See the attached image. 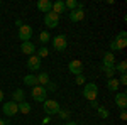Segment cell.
<instances>
[{
  "label": "cell",
  "instance_id": "cell-12",
  "mask_svg": "<svg viewBox=\"0 0 127 125\" xmlns=\"http://www.w3.org/2000/svg\"><path fill=\"white\" fill-rule=\"evenodd\" d=\"M68 17L71 22H81L85 19V9H76V10H71L68 14Z\"/></svg>",
  "mask_w": 127,
  "mask_h": 125
},
{
  "label": "cell",
  "instance_id": "cell-34",
  "mask_svg": "<svg viewBox=\"0 0 127 125\" xmlns=\"http://www.w3.org/2000/svg\"><path fill=\"white\" fill-rule=\"evenodd\" d=\"M49 122H51V118H49V117H46V118H44V120H42V125H46V124H49Z\"/></svg>",
  "mask_w": 127,
  "mask_h": 125
},
{
  "label": "cell",
  "instance_id": "cell-17",
  "mask_svg": "<svg viewBox=\"0 0 127 125\" xmlns=\"http://www.w3.org/2000/svg\"><path fill=\"white\" fill-rule=\"evenodd\" d=\"M64 7L69 9V12H71V10H76V9H85V5L80 3V2H76V0H66V2H64Z\"/></svg>",
  "mask_w": 127,
  "mask_h": 125
},
{
  "label": "cell",
  "instance_id": "cell-24",
  "mask_svg": "<svg viewBox=\"0 0 127 125\" xmlns=\"http://www.w3.org/2000/svg\"><path fill=\"white\" fill-rule=\"evenodd\" d=\"M114 69H115V73L119 71L120 75H126V73H127V63H126V61H120L119 64L114 66Z\"/></svg>",
  "mask_w": 127,
  "mask_h": 125
},
{
  "label": "cell",
  "instance_id": "cell-32",
  "mask_svg": "<svg viewBox=\"0 0 127 125\" xmlns=\"http://www.w3.org/2000/svg\"><path fill=\"white\" fill-rule=\"evenodd\" d=\"M48 88H49V90H51V91H53V90H56V85L49 81V83H48V86H46V90H48Z\"/></svg>",
  "mask_w": 127,
  "mask_h": 125
},
{
  "label": "cell",
  "instance_id": "cell-28",
  "mask_svg": "<svg viewBox=\"0 0 127 125\" xmlns=\"http://www.w3.org/2000/svg\"><path fill=\"white\" fill-rule=\"evenodd\" d=\"M58 115H59V118H63V120H68L69 118V112L68 110H59Z\"/></svg>",
  "mask_w": 127,
  "mask_h": 125
},
{
  "label": "cell",
  "instance_id": "cell-25",
  "mask_svg": "<svg viewBox=\"0 0 127 125\" xmlns=\"http://www.w3.org/2000/svg\"><path fill=\"white\" fill-rule=\"evenodd\" d=\"M49 41H51V37H49V32H48V30H42V32L39 34V42L44 46V44H48Z\"/></svg>",
  "mask_w": 127,
  "mask_h": 125
},
{
  "label": "cell",
  "instance_id": "cell-21",
  "mask_svg": "<svg viewBox=\"0 0 127 125\" xmlns=\"http://www.w3.org/2000/svg\"><path fill=\"white\" fill-rule=\"evenodd\" d=\"M119 86H120V85H119L117 78H110V79L107 81V88L110 90V91H114V93H117V91H119Z\"/></svg>",
  "mask_w": 127,
  "mask_h": 125
},
{
  "label": "cell",
  "instance_id": "cell-29",
  "mask_svg": "<svg viewBox=\"0 0 127 125\" xmlns=\"http://www.w3.org/2000/svg\"><path fill=\"white\" fill-rule=\"evenodd\" d=\"M75 81H76V85H85V76L83 75H78V76H75Z\"/></svg>",
  "mask_w": 127,
  "mask_h": 125
},
{
  "label": "cell",
  "instance_id": "cell-14",
  "mask_svg": "<svg viewBox=\"0 0 127 125\" xmlns=\"http://www.w3.org/2000/svg\"><path fill=\"white\" fill-rule=\"evenodd\" d=\"M36 7H37L42 14H48V12L53 10V2H49V0H37Z\"/></svg>",
  "mask_w": 127,
  "mask_h": 125
},
{
  "label": "cell",
  "instance_id": "cell-4",
  "mask_svg": "<svg viewBox=\"0 0 127 125\" xmlns=\"http://www.w3.org/2000/svg\"><path fill=\"white\" fill-rule=\"evenodd\" d=\"M51 44H53V48L59 51V52H63L64 49L68 48V39L64 34H59V36H54V37L51 39Z\"/></svg>",
  "mask_w": 127,
  "mask_h": 125
},
{
  "label": "cell",
  "instance_id": "cell-11",
  "mask_svg": "<svg viewBox=\"0 0 127 125\" xmlns=\"http://www.w3.org/2000/svg\"><path fill=\"white\" fill-rule=\"evenodd\" d=\"M114 100H115V105H117L120 110H126V106H127V93L126 91H120V93L117 91V95H115Z\"/></svg>",
  "mask_w": 127,
  "mask_h": 125
},
{
  "label": "cell",
  "instance_id": "cell-27",
  "mask_svg": "<svg viewBox=\"0 0 127 125\" xmlns=\"http://www.w3.org/2000/svg\"><path fill=\"white\" fill-rule=\"evenodd\" d=\"M36 56H37V58H48L49 56V51H48V48H44V46H42V48L39 49V51H37V54H36Z\"/></svg>",
  "mask_w": 127,
  "mask_h": 125
},
{
  "label": "cell",
  "instance_id": "cell-7",
  "mask_svg": "<svg viewBox=\"0 0 127 125\" xmlns=\"http://www.w3.org/2000/svg\"><path fill=\"white\" fill-rule=\"evenodd\" d=\"M68 69H69V73L75 75V76L83 75V63H81L80 59H73V61L68 63Z\"/></svg>",
  "mask_w": 127,
  "mask_h": 125
},
{
  "label": "cell",
  "instance_id": "cell-20",
  "mask_svg": "<svg viewBox=\"0 0 127 125\" xmlns=\"http://www.w3.org/2000/svg\"><path fill=\"white\" fill-rule=\"evenodd\" d=\"M12 101H15V103L26 101V93H24L22 90H15V91L12 93Z\"/></svg>",
  "mask_w": 127,
  "mask_h": 125
},
{
  "label": "cell",
  "instance_id": "cell-37",
  "mask_svg": "<svg viewBox=\"0 0 127 125\" xmlns=\"http://www.w3.org/2000/svg\"><path fill=\"white\" fill-rule=\"evenodd\" d=\"M7 124H9V122H5L3 118H0V125H7Z\"/></svg>",
  "mask_w": 127,
  "mask_h": 125
},
{
  "label": "cell",
  "instance_id": "cell-15",
  "mask_svg": "<svg viewBox=\"0 0 127 125\" xmlns=\"http://www.w3.org/2000/svg\"><path fill=\"white\" fill-rule=\"evenodd\" d=\"M22 81H24L26 86H31V88L37 86V78H36V75H26Z\"/></svg>",
  "mask_w": 127,
  "mask_h": 125
},
{
  "label": "cell",
  "instance_id": "cell-13",
  "mask_svg": "<svg viewBox=\"0 0 127 125\" xmlns=\"http://www.w3.org/2000/svg\"><path fill=\"white\" fill-rule=\"evenodd\" d=\"M20 51H22V54H29V56H32V54H36V46H34L31 41H26V42L20 44Z\"/></svg>",
  "mask_w": 127,
  "mask_h": 125
},
{
  "label": "cell",
  "instance_id": "cell-33",
  "mask_svg": "<svg viewBox=\"0 0 127 125\" xmlns=\"http://www.w3.org/2000/svg\"><path fill=\"white\" fill-rule=\"evenodd\" d=\"M90 106H92V108H98V101L97 100H92V101H90Z\"/></svg>",
  "mask_w": 127,
  "mask_h": 125
},
{
  "label": "cell",
  "instance_id": "cell-9",
  "mask_svg": "<svg viewBox=\"0 0 127 125\" xmlns=\"http://www.w3.org/2000/svg\"><path fill=\"white\" fill-rule=\"evenodd\" d=\"M31 37H32V27L27 24H22L19 27V39L22 42H26V41H31Z\"/></svg>",
  "mask_w": 127,
  "mask_h": 125
},
{
  "label": "cell",
  "instance_id": "cell-22",
  "mask_svg": "<svg viewBox=\"0 0 127 125\" xmlns=\"http://www.w3.org/2000/svg\"><path fill=\"white\" fill-rule=\"evenodd\" d=\"M17 108H19V112H20V113H24V115L31 113V110H32L31 103H27V101H20V103H17Z\"/></svg>",
  "mask_w": 127,
  "mask_h": 125
},
{
  "label": "cell",
  "instance_id": "cell-23",
  "mask_svg": "<svg viewBox=\"0 0 127 125\" xmlns=\"http://www.w3.org/2000/svg\"><path fill=\"white\" fill-rule=\"evenodd\" d=\"M102 64H115V56H114V52L105 51V52H103V63H102Z\"/></svg>",
  "mask_w": 127,
  "mask_h": 125
},
{
  "label": "cell",
  "instance_id": "cell-10",
  "mask_svg": "<svg viewBox=\"0 0 127 125\" xmlns=\"http://www.w3.org/2000/svg\"><path fill=\"white\" fill-rule=\"evenodd\" d=\"M39 68H41V58H37L36 54L29 56V59H27V69L31 71V75L39 71Z\"/></svg>",
  "mask_w": 127,
  "mask_h": 125
},
{
  "label": "cell",
  "instance_id": "cell-35",
  "mask_svg": "<svg viewBox=\"0 0 127 125\" xmlns=\"http://www.w3.org/2000/svg\"><path fill=\"white\" fill-rule=\"evenodd\" d=\"M15 25H17V27H20V25H22V20L17 19V20H15Z\"/></svg>",
  "mask_w": 127,
  "mask_h": 125
},
{
  "label": "cell",
  "instance_id": "cell-8",
  "mask_svg": "<svg viewBox=\"0 0 127 125\" xmlns=\"http://www.w3.org/2000/svg\"><path fill=\"white\" fill-rule=\"evenodd\" d=\"M2 112H3V115L5 117H14L15 113H19V108H17V103L15 101H7V103H3L2 106Z\"/></svg>",
  "mask_w": 127,
  "mask_h": 125
},
{
  "label": "cell",
  "instance_id": "cell-26",
  "mask_svg": "<svg viewBox=\"0 0 127 125\" xmlns=\"http://www.w3.org/2000/svg\"><path fill=\"white\" fill-rule=\"evenodd\" d=\"M97 112H98V117L100 118H108V115H110V112H108L105 106H98Z\"/></svg>",
  "mask_w": 127,
  "mask_h": 125
},
{
  "label": "cell",
  "instance_id": "cell-2",
  "mask_svg": "<svg viewBox=\"0 0 127 125\" xmlns=\"http://www.w3.org/2000/svg\"><path fill=\"white\" fill-rule=\"evenodd\" d=\"M42 110L46 112V115H58V112L61 110V105H59L56 100H46L42 101Z\"/></svg>",
  "mask_w": 127,
  "mask_h": 125
},
{
  "label": "cell",
  "instance_id": "cell-1",
  "mask_svg": "<svg viewBox=\"0 0 127 125\" xmlns=\"http://www.w3.org/2000/svg\"><path fill=\"white\" fill-rule=\"evenodd\" d=\"M127 46V32L126 30H120L117 34V37L110 42V52H115V51H122Z\"/></svg>",
  "mask_w": 127,
  "mask_h": 125
},
{
  "label": "cell",
  "instance_id": "cell-19",
  "mask_svg": "<svg viewBox=\"0 0 127 125\" xmlns=\"http://www.w3.org/2000/svg\"><path fill=\"white\" fill-rule=\"evenodd\" d=\"M37 85H39V86H48V83H49V75L48 73H44V71H42V73H39V75H37Z\"/></svg>",
  "mask_w": 127,
  "mask_h": 125
},
{
  "label": "cell",
  "instance_id": "cell-18",
  "mask_svg": "<svg viewBox=\"0 0 127 125\" xmlns=\"http://www.w3.org/2000/svg\"><path fill=\"white\" fill-rule=\"evenodd\" d=\"M64 10H66V7H64V2H63V0H56V2H53V12H54V14H63V12H64Z\"/></svg>",
  "mask_w": 127,
  "mask_h": 125
},
{
  "label": "cell",
  "instance_id": "cell-30",
  "mask_svg": "<svg viewBox=\"0 0 127 125\" xmlns=\"http://www.w3.org/2000/svg\"><path fill=\"white\" fill-rule=\"evenodd\" d=\"M119 85H127V73L119 78Z\"/></svg>",
  "mask_w": 127,
  "mask_h": 125
},
{
  "label": "cell",
  "instance_id": "cell-3",
  "mask_svg": "<svg viewBox=\"0 0 127 125\" xmlns=\"http://www.w3.org/2000/svg\"><path fill=\"white\" fill-rule=\"evenodd\" d=\"M83 96L87 98L88 101L97 100V96H98V86L95 85V83H85V86H83Z\"/></svg>",
  "mask_w": 127,
  "mask_h": 125
},
{
  "label": "cell",
  "instance_id": "cell-31",
  "mask_svg": "<svg viewBox=\"0 0 127 125\" xmlns=\"http://www.w3.org/2000/svg\"><path fill=\"white\" fill-rule=\"evenodd\" d=\"M120 120H127V112L126 110H120Z\"/></svg>",
  "mask_w": 127,
  "mask_h": 125
},
{
  "label": "cell",
  "instance_id": "cell-36",
  "mask_svg": "<svg viewBox=\"0 0 127 125\" xmlns=\"http://www.w3.org/2000/svg\"><path fill=\"white\" fill-rule=\"evenodd\" d=\"M64 125H76V122H71V120H68V122H66Z\"/></svg>",
  "mask_w": 127,
  "mask_h": 125
},
{
  "label": "cell",
  "instance_id": "cell-38",
  "mask_svg": "<svg viewBox=\"0 0 127 125\" xmlns=\"http://www.w3.org/2000/svg\"><path fill=\"white\" fill-rule=\"evenodd\" d=\"M2 100H3V91L0 90V101H2Z\"/></svg>",
  "mask_w": 127,
  "mask_h": 125
},
{
  "label": "cell",
  "instance_id": "cell-6",
  "mask_svg": "<svg viewBox=\"0 0 127 125\" xmlns=\"http://www.w3.org/2000/svg\"><path fill=\"white\" fill-rule=\"evenodd\" d=\"M59 24V15L58 14H54L53 10L48 12V14H44V25L49 27V29H54V27H58Z\"/></svg>",
  "mask_w": 127,
  "mask_h": 125
},
{
  "label": "cell",
  "instance_id": "cell-5",
  "mask_svg": "<svg viewBox=\"0 0 127 125\" xmlns=\"http://www.w3.org/2000/svg\"><path fill=\"white\" fill-rule=\"evenodd\" d=\"M31 96H32V100H34V101H41V103H42V101H46V100H48V90H46L44 86H39V85H37V86L32 88Z\"/></svg>",
  "mask_w": 127,
  "mask_h": 125
},
{
  "label": "cell",
  "instance_id": "cell-16",
  "mask_svg": "<svg viewBox=\"0 0 127 125\" xmlns=\"http://www.w3.org/2000/svg\"><path fill=\"white\" fill-rule=\"evenodd\" d=\"M114 66H115V64H102V73H103L108 79H110V78H114V75H115Z\"/></svg>",
  "mask_w": 127,
  "mask_h": 125
}]
</instances>
